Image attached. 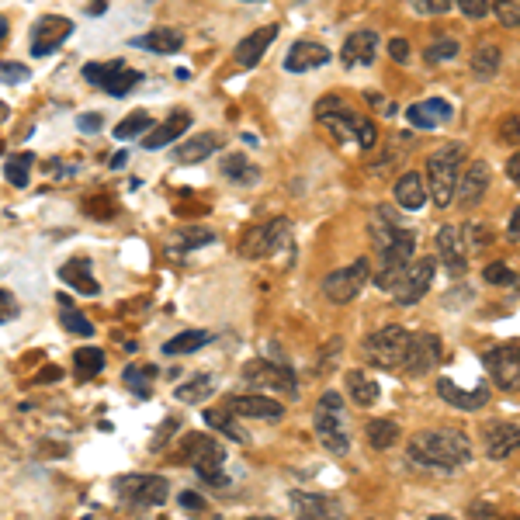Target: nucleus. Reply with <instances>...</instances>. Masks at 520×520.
Here are the masks:
<instances>
[{"mask_svg": "<svg viewBox=\"0 0 520 520\" xmlns=\"http://www.w3.org/2000/svg\"><path fill=\"white\" fill-rule=\"evenodd\" d=\"M410 458L423 468H437V472H455L472 462V441L462 430L434 427V430H416L410 437Z\"/></svg>", "mask_w": 520, "mask_h": 520, "instance_id": "1", "label": "nucleus"}, {"mask_svg": "<svg viewBox=\"0 0 520 520\" xmlns=\"http://www.w3.org/2000/svg\"><path fill=\"white\" fill-rule=\"evenodd\" d=\"M371 236H375V247H378V267L375 274V285L382 292H392L399 285V278L406 274V267L413 264L416 254V233L406 226H392V222H375L371 226Z\"/></svg>", "mask_w": 520, "mask_h": 520, "instance_id": "2", "label": "nucleus"}, {"mask_svg": "<svg viewBox=\"0 0 520 520\" xmlns=\"http://www.w3.org/2000/svg\"><path fill=\"white\" fill-rule=\"evenodd\" d=\"M465 170V146L462 143H448L441 150H434L427 156V167H423V184H427V195L434 198V205L448 208L455 202V188L458 177Z\"/></svg>", "mask_w": 520, "mask_h": 520, "instance_id": "3", "label": "nucleus"}, {"mask_svg": "<svg viewBox=\"0 0 520 520\" xmlns=\"http://www.w3.org/2000/svg\"><path fill=\"white\" fill-rule=\"evenodd\" d=\"M312 427H316L319 441L330 455L344 458L351 451V434H347V413H344V396L340 392H323L312 410Z\"/></svg>", "mask_w": 520, "mask_h": 520, "instance_id": "4", "label": "nucleus"}, {"mask_svg": "<svg viewBox=\"0 0 520 520\" xmlns=\"http://www.w3.org/2000/svg\"><path fill=\"white\" fill-rule=\"evenodd\" d=\"M410 337L413 333L406 330V326H382V330H375L368 340L361 344L364 358L368 364H375V368L382 371H396L406 364V351H410Z\"/></svg>", "mask_w": 520, "mask_h": 520, "instance_id": "5", "label": "nucleus"}, {"mask_svg": "<svg viewBox=\"0 0 520 520\" xmlns=\"http://www.w3.org/2000/svg\"><path fill=\"white\" fill-rule=\"evenodd\" d=\"M177 462L191 465L205 482H215V486H219L222 465H226V448L208 434H188L181 441V455H177Z\"/></svg>", "mask_w": 520, "mask_h": 520, "instance_id": "6", "label": "nucleus"}, {"mask_svg": "<svg viewBox=\"0 0 520 520\" xmlns=\"http://www.w3.org/2000/svg\"><path fill=\"white\" fill-rule=\"evenodd\" d=\"M243 382L260 392H285L288 399L299 396V378H295L292 364H274V361H250L243 368Z\"/></svg>", "mask_w": 520, "mask_h": 520, "instance_id": "7", "label": "nucleus"}, {"mask_svg": "<svg viewBox=\"0 0 520 520\" xmlns=\"http://www.w3.org/2000/svg\"><path fill=\"white\" fill-rule=\"evenodd\" d=\"M368 278H371V267H368V260L361 257V260H354V264L340 267V271L326 274V278H323V295L333 302V306H347V302H354L364 292Z\"/></svg>", "mask_w": 520, "mask_h": 520, "instance_id": "8", "label": "nucleus"}, {"mask_svg": "<svg viewBox=\"0 0 520 520\" xmlns=\"http://www.w3.org/2000/svg\"><path fill=\"white\" fill-rule=\"evenodd\" d=\"M115 489L125 503H136V507H160L170 496V482L163 475H122Z\"/></svg>", "mask_w": 520, "mask_h": 520, "instance_id": "9", "label": "nucleus"}, {"mask_svg": "<svg viewBox=\"0 0 520 520\" xmlns=\"http://www.w3.org/2000/svg\"><path fill=\"white\" fill-rule=\"evenodd\" d=\"M434 274H437V260L434 257L413 260V264L406 267L403 278H399V285L392 288V299H396L399 306H416V302L430 292V285H434Z\"/></svg>", "mask_w": 520, "mask_h": 520, "instance_id": "10", "label": "nucleus"}, {"mask_svg": "<svg viewBox=\"0 0 520 520\" xmlns=\"http://www.w3.org/2000/svg\"><path fill=\"white\" fill-rule=\"evenodd\" d=\"M292 240V222L288 219H271L264 226H257L247 240L240 243V254L243 257H267V254H278L281 247H288Z\"/></svg>", "mask_w": 520, "mask_h": 520, "instance_id": "11", "label": "nucleus"}, {"mask_svg": "<svg viewBox=\"0 0 520 520\" xmlns=\"http://www.w3.org/2000/svg\"><path fill=\"white\" fill-rule=\"evenodd\" d=\"M482 364H486L493 385H500L503 392L520 389V347H514V344L493 347V351L482 358Z\"/></svg>", "mask_w": 520, "mask_h": 520, "instance_id": "12", "label": "nucleus"}, {"mask_svg": "<svg viewBox=\"0 0 520 520\" xmlns=\"http://www.w3.org/2000/svg\"><path fill=\"white\" fill-rule=\"evenodd\" d=\"M73 35V21L63 18V14H46V18L35 21L32 28V56L42 59V56H52L66 39Z\"/></svg>", "mask_w": 520, "mask_h": 520, "instance_id": "13", "label": "nucleus"}, {"mask_svg": "<svg viewBox=\"0 0 520 520\" xmlns=\"http://www.w3.org/2000/svg\"><path fill=\"white\" fill-rule=\"evenodd\" d=\"M226 413L240 416V420H281L285 416V403L271 396H257V392H240V396H229L226 399Z\"/></svg>", "mask_w": 520, "mask_h": 520, "instance_id": "14", "label": "nucleus"}, {"mask_svg": "<svg viewBox=\"0 0 520 520\" xmlns=\"http://www.w3.org/2000/svg\"><path fill=\"white\" fill-rule=\"evenodd\" d=\"M441 358H444V347L434 333H413L403 368L410 371V375H427V371H434L437 364H441Z\"/></svg>", "mask_w": 520, "mask_h": 520, "instance_id": "15", "label": "nucleus"}, {"mask_svg": "<svg viewBox=\"0 0 520 520\" xmlns=\"http://www.w3.org/2000/svg\"><path fill=\"white\" fill-rule=\"evenodd\" d=\"M489 181H493V170H489L486 160L468 163V167L462 170V177H458V188H455L458 205H465V208L479 205L489 191Z\"/></svg>", "mask_w": 520, "mask_h": 520, "instance_id": "16", "label": "nucleus"}, {"mask_svg": "<svg viewBox=\"0 0 520 520\" xmlns=\"http://www.w3.org/2000/svg\"><path fill=\"white\" fill-rule=\"evenodd\" d=\"M437 396L444 399V403H451L455 410H482V406L489 403V385H475V389H465V385H458L455 378H437Z\"/></svg>", "mask_w": 520, "mask_h": 520, "instance_id": "17", "label": "nucleus"}, {"mask_svg": "<svg viewBox=\"0 0 520 520\" xmlns=\"http://www.w3.org/2000/svg\"><path fill=\"white\" fill-rule=\"evenodd\" d=\"M482 448H486L489 458H510L520 448V423L500 420V423H489L482 430Z\"/></svg>", "mask_w": 520, "mask_h": 520, "instance_id": "18", "label": "nucleus"}, {"mask_svg": "<svg viewBox=\"0 0 520 520\" xmlns=\"http://www.w3.org/2000/svg\"><path fill=\"white\" fill-rule=\"evenodd\" d=\"M437 254H441L444 267H448L451 274H465L468 250H465V240H462V229H458V226H441V229H437Z\"/></svg>", "mask_w": 520, "mask_h": 520, "instance_id": "19", "label": "nucleus"}, {"mask_svg": "<svg viewBox=\"0 0 520 520\" xmlns=\"http://www.w3.org/2000/svg\"><path fill=\"white\" fill-rule=\"evenodd\" d=\"M330 49L326 46H319V42H309V39H302V42H295L292 49L285 52V70L288 73H306V70H319V66H326L330 63Z\"/></svg>", "mask_w": 520, "mask_h": 520, "instance_id": "20", "label": "nucleus"}, {"mask_svg": "<svg viewBox=\"0 0 520 520\" xmlns=\"http://www.w3.org/2000/svg\"><path fill=\"white\" fill-rule=\"evenodd\" d=\"M378 56V32H371V28H361V32H351L344 42V49H340V59H344V66H371Z\"/></svg>", "mask_w": 520, "mask_h": 520, "instance_id": "21", "label": "nucleus"}, {"mask_svg": "<svg viewBox=\"0 0 520 520\" xmlns=\"http://www.w3.org/2000/svg\"><path fill=\"white\" fill-rule=\"evenodd\" d=\"M191 129V115L188 111H170L167 118H163L160 125L150 132V136L143 139V150H163V146H170V143H177V139L184 136V132Z\"/></svg>", "mask_w": 520, "mask_h": 520, "instance_id": "22", "label": "nucleus"}, {"mask_svg": "<svg viewBox=\"0 0 520 520\" xmlns=\"http://www.w3.org/2000/svg\"><path fill=\"white\" fill-rule=\"evenodd\" d=\"M59 281H66V285H70L73 292L87 295V299H94V295L101 292V285H98V278H94L91 260H87V257H73V260H66V264L59 267Z\"/></svg>", "mask_w": 520, "mask_h": 520, "instance_id": "23", "label": "nucleus"}, {"mask_svg": "<svg viewBox=\"0 0 520 520\" xmlns=\"http://www.w3.org/2000/svg\"><path fill=\"white\" fill-rule=\"evenodd\" d=\"M292 503H295V510H299L302 520H340V517H344V507H340L333 496L295 493Z\"/></svg>", "mask_w": 520, "mask_h": 520, "instance_id": "24", "label": "nucleus"}, {"mask_svg": "<svg viewBox=\"0 0 520 520\" xmlns=\"http://www.w3.org/2000/svg\"><path fill=\"white\" fill-rule=\"evenodd\" d=\"M406 118H410L413 129H437L451 118V104L444 98H427V101H416L406 108Z\"/></svg>", "mask_w": 520, "mask_h": 520, "instance_id": "25", "label": "nucleus"}, {"mask_svg": "<svg viewBox=\"0 0 520 520\" xmlns=\"http://www.w3.org/2000/svg\"><path fill=\"white\" fill-rule=\"evenodd\" d=\"M392 198H396V205L403 208V212H420L423 205H427V184H423V174H403L396 181V188H392Z\"/></svg>", "mask_w": 520, "mask_h": 520, "instance_id": "26", "label": "nucleus"}, {"mask_svg": "<svg viewBox=\"0 0 520 520\" xmlns=\"http://www.w3.org/2000/svg\"><path fill=\"white\" fill-rule=\"evenodd\" d=\"M129 46L146 49V52H160V56H174V52L184 49V35L177 32V28H153V32L129 39Z\"/></svg>", "mask_w": 520, "mask_h": 520, "instance_id": "27", "label": "nucleus"}, {"mask_svg": "<svg viewBox=\"0 0 520 520\" xmlns=\"http://www.w3.org/2000/svg\"><path fill=\"white\" fill-rule=\"evenodd\" d=\"M274 39H278V25H264V28H257V32H250L247 39L236 46V63H240V66H257Z\"/></svg>", "mask_w": 520, "mask_h": 520, "instance_id": "28", "label": "nucleus"}, {"mask_svg": "<svg viewBox=\"0 0 520 520\" xmlns=\"http://www.w3.org/2000/svg\"><path fill=\"white\" fill-rule=\"evenodd\" d=\"M219 136L215 132H202V136H195V139H188V143H181L174 150V160L177 163H202L208 160L212 153H219Z\"/></svg>", "mask_w": 520, "mask_h": 520, "instance_id": "29", "label": "nucleus"}, {"mask_svg": "<svg viewBox=\"0 0 520 520\" xmlns=\"http://www.w3.org/2000/svg\"><path fill=\"white\" fill-rule=\"evenodd\" d=\"M208 243H215L212 229H177V233L167 240V250L174 257H188V254H195L198 247H208Z\"/></svg>", "mask_w": 520, "mask_h": 520, "instance_id": "30", "label": "nucleus"}, {"mask_svg": "<svg viewBox=\"0 0 520 520\" xmlns=\"http://www.w3.org/2000/svg\"><path fill=\"white\" fill-rule=\"evenodd\" d=\"M212 340H215V333H208V330H184V333H177V337H170L167 344H163V354L181 358V354L202 351V347H208Z\"/></svg>", "mask_w": 520, "mask_h": 520, "instance_id": "31", "label": "nucleus"}, {"mask_svg": "<svg viewBox=\"0 0 520 520\" xmlns=\"http://www.w3.org/2000/svg\"><path fill=\"white\" fill-rule=\"evenodd\" d=\"M347 392L358 406H375L378 403V382L368 375V371H347Z\"/></svg>", "mask_w": 520, "mask_h": 520, "instance_id": "32", "label": "nucleus"}, {"mask_svg": "<svg viewBox=\"0 0 520 520\" xmlns=\"http://www.w3.org/2000/svg\"><path fill=\"white\" fill-rule=\"evenodd\" d=\"M222 177L233 181V184H257L260 170L247 160V156L233 153V156H222Z\"/></svg>", "mask_w": 520, "mask_h": 520, "instance_id": "33", "label": "nucleus"}, {"mask_svg": "<svg viewBox=\"0 0 520 520\" xmlns=\"http://www.w3.org/2000/svg\"><path fill=\"white\" fill-rule=\"evenodd\" d=\"M500 63H503V52L500 46H493V42H482V46L472 52L475 77H493V73H500Z\"/></svg>", "mask_w": 520, "mask_h": 520, "instance_id": "34", "label": "nucleus"}, {"mask_svg": "<svg viewBox=\"0 0 520 520\" xmlns=\"http://www.w3.org/2000/svg\"><path fill=\"white\" fill-rule=\"evenodd\" d=\"M396 441H399V420H389V416H382V420H371L368 423V444L375 451L392 448Z\"/></svg>", "mask_w": 520, "mask_h": 520, "instance_id": "35", "label": "nucleus"}, {"mask_svg": "<svg viewBox=\"0 0 520 520\" xmlns=\"http://www.w3.org/2000/svg\"><path fill=\"white\" fill-rule=\"evenodd\" d=\"M59 323H63V330L73 333V337H94V323L84 312L73 309L66 299H59Z\"/></svg>", "mask_w": 520, "mask_h": 520, "instance_id": "36", "label": "nucleus"}, {"mask_svg": "<svg viewBox=\"0 0 520 520\" xmlns=\"http://www.w3.org/2000/svg\"><path fill=\"white\" fill-rule=\"evenodd\" d=\"M32 153H18V156H7L4 163V177L11 188H28V181H32Z\"/></svg>", "mask_w": 520, "mask_h": 520, "instance_id": "37", "label": "nucleus"}, {"mask_svg": "<svg viewBox=\"0 0 520 520\" xmlns=\"http://www.w3.org/2000/svg\"><path fill=\"white\" fill-rule=\"evenodd\" d=\"M153 132V115H146V111H132L129 118H122V122L115 125V139H136V136H150Z\"/></svg>", "mask_w": 520, "mask_h": 520, "instance_id": "38", "label": "nucleus"}, {"mask_svg": "<svg viewBox=\"0 0 520 520\" xmlns=\"http://www.w3.org/2000/svg\"><path fill=\"white\" fill-rule=\"evenodd\" d=\"M73 364H77V378L91 382V378L101 375V368H104V351L101 347H80V351L73 354Z\"/></svg>", "mask_w": 520, "mask_h": 520, "instance_id": "39", "label": "nucleus"}, {"mask_svg": "<svg viewBox=\"0 0 520 520\" xmlns=\"http://www.w3.org/2000/svg\"><path fill=\"white\" fill-rule=\"evenodd\" d=\"M212 389H215L212 375H195L191 382L177 385V399H181V403H205V399L212 396Z\"/></svg>", "mask_w": 520, "mask_h": 520, "instance_id": "40", "label": "nucleus"}, {"mask_svg": "<svg viewBox=\"0 0 520 520\" xmlns=\"http://www.w3.org/2000/svg\"><path fill=\"white\" fill-rule=\"evenodd\" d=\"M139 84H143V73H139V70H129V66H122L118 73H111V80L101 87V91L111 94V98H125V94H129L132 87H139Z\"/></svg>", "mask_w": 520, "mask_h": 520, "instance_id": "41", "label": "nucleus"}, {"mask_svg": "<svg viewBox=\"0 0 520 520\" xmlns=\"http://www.w3.org/2000/svg\"><path fill=\"white\" fill-rule=\"evenodd\" d=\"M455 56H458V39H451V35H437V39L427 46V52H423V59H427L430 66H441Z\"/></svg>", "mask_w": 520, "mask_h": 520, "instance_id": "42", "label": "nucleus"}, {"mask_svg": "<svg viewBox=\"0 0 520 520\" xmlns=\"http://www.w3.org/2000/svg\"><path fill=\"white\" fill-rule=\"evenodd\" d=\"M153 375H156V368H150V364H143V368H136V364H129V368H125V385H129L132 392H136V396H150V382H153Z\"/></svg>", "mask_w": 520, "mask_h": 520, "instance_id": "43", "label": "nucleus"}, {"mask_svg": "<svg viewBox=\"0 0 520 520\" xmlns=\"http://www.w3.org/2000/svg\"><path fill=\"white\" fill-rule=\"evenodd\" d=\"M205 420H208V427H212V430H222V434L233 437V441H247V434H243V430L233 423V413H226V410H208Z\"/></svg>", "mask_w": 520, "mask_h": 520, "instance_id": "44", "label": "nucleus"}, {"mask_svg": "<svg viewBox=\"0 0 520 520\" xmlns=\"http://www.w3.org/2000/svg\"><path fill=\"white\" fill-rule=\"evenodd\" d=\"M122 59H108V63H91V66H84V80L87 84H94V87H104L111 80V73H118L122 70Z\"/></svg>", "mask_w": 520, "mask_h": 520, "instance_id": "45", "label": "nucleus"}, {"mask_svg": "<svg viewBox=\"0 0 520 520\" xmlns=\"http://www.w3.org/2000/svg\"><path fill=\"white\" fill-rule=\"evenodd\" d=\"M462 240H465V250H472V254H475V250H482L489 240H493V229H489L486 222H468Z\"/></svg>", "mask_w": 520, "mask_h": 520, "instance_id": "46", "label": "nucleus"}, {"mask_svg": "<svg viewBox=\"0 0 520 520\" xmlns=\"http://www.w3.org/2000/svg\"><path fill=\"white\" fill-rule=\"evenodd\" d=\"M354 143H358L364 153H368V150H375V146H378V129H375V122H371L368 115L361 118L358 132H354Z\"/></svg>", "mask_w": 520, "mask_h": 520, "instance_id": "47", "label": "nucleus"}, {"mask_svg": "<svg viewBox=\"0 0 520 520\" xmlns=\"http://www.w3.org/2000/svg\"><path fill=\"white\" fill-rule=\"evenodd\" d=\"M482 278L489 281V285H500V288H510L517 281V274L510 271L507 264H489L486 271H482Z\"/></svg>", "mask_w": 520, "mask_h": 520, "instance_id": "48", "label": "nucleus"}, {"mask_svg": "<svg viewBox=\"0 0 520 520\" xmlns=\"http://www.w3.org/2000/svg\"><path fill=\"white\" fill-rule=\"evenodd\" d=\"M493 14L500 18V25L517 28L520 25V0H510V4H493Z\"/></svg>", "mask_w": 520, "mask_h": 520, "instance_id": "49", "label": "nucleus"}, {"mask_svg": "<svg viewBox=\"0 0 520 520\" xmlns=\"http://www.w3.org/2000/svg\"><path fill=\"white\" fill-rule=\"evenodd\" d=\"M455 4L465 18H486V14H493V0H455Z\"/></svg>", "mask_w": 520, "mask_h": 520, "instance_id": "50", "label": "nucleus"}, {"mask_svg": "<svg viewBox=\"0 0 520 520\" xmlns=\"http://www.w3.org/2000/svg\"><path fill=\"white\" fill-rule=\"evenodd\" d=\"M500 139L507 146H520V111H517V115H507L500 122Z\"/></svg>", "mask_w": 520, "mask_h": 520, "instance_id": "51", "label": "nucleus"}, {"mask_svg": "<svg viewBox=\"0 0 520 520\" xmlns=\"http://www.w3.org/2000/svg\"><path fill=\"white\" fill-rule=\"evenodd\" d=\"M28 66L21 63H0V84H25Z\"/></svg>", "mask_w": 520, "mask_h": 520, "instance_id": "52", "label": "nucleus"}, {"mask_svg": "<svg viewBox=\"0 0 520 520\" xmlns=\"http://www.w3.org/2000/svg\"><path fill=\"white\" fill-rule=\"evenodd\" d=\"M18 299H14L7 288H0V323H11V319H18Z\"/></svg>", "mask_w": 520, "mask_h": 520, "instance_id": "53", "label": "nucleus"}, {"mask_svg": "<svg viewBox=\"0 0 520 520\" xmlns=\"http://www.w3.org/2000/svg\"><path fill=\"white\" fill-rule=\"evenodd\" d=\"M451 7H455L451 0H416L413 11L416 14H448Z\"/></svg>", "mask_w": 520, "mask_h": 520, "instance_id": "54", "label": "nucleus"}, {"mask_svg": "<svg viewBox=\"0 0 520 520\" xmlns=\"http://www.w3.org/2000/svg\"><path fill=\"white\" fill-rule=\"evenodd\" d=\"M77 129H80V132H87V136H94V132H101V129H104V118L98 115V111H87V115H80V118H77Z\"/></svg>", "mask_w": 520, "mask_h": 520, "instance_id": "55", "label": "nucleus"}, {"mask_svg": "<svg viewBox=\"0 0 520 520\" xmlns=\"http://www.w3.org/2000/svg\"><path fill=\"white\" fill-rule=\"evenodd\" d=\"M389 56L396 59V63L406 66V63H410V46H406L403 39H392V42H389Z\"/></svg>", "mask_w": 520, "mask_h": 520, "instance_id": "56", "label": "nucleus"}, {"mask_svg": "<svg viewBox=\"0 0 520 520\" xmlns=\"http://www.w3.org/2000/svg\"><path fill=\"white\" fill-rule=\"evenodd\" d=\"M181 507L184 510H195V514H202L205 510V500L198 493H181Z\"/></svg>", "mask_w": 520, "mask_h": 520, "instance_id": "57", "label": "nucleus"}, {"mask_svg": "<svg viewBox=\"0 0 520 520\" xmlns=\"http://www.w3.org/2000/svg\"><path fill=\"white\" fill-rule=\"evenodd\" d=\"M507 177H510V181H514L517 188H520V153H514V156H510V160H507Z\"/></svg>", "mask_w": 520, "mask_h": 520, "instance_id": "58", "label": "nucleus"}, {"mask_svg": "<svg viewBox=\"0 0 520 520\" xmlns=\"http://www.w3.org/2000/svg\"><path fill=\"white\" fill-rule=\"evenodd\" d=\"M507 236L510 240H520V205L514 208V215H510V222H507Z\"/></svg>", "mask_w": 520, "mask_h": 520, "instance_id": "59", "label": "nucleus"}, {"mask_svg": "<svg viewBox=\"0 0 520 520\" xmlns=\"http://www.w3.org/2000/svg\"><path fill=\"white\" fill-rule=\"evenodd\" d=\"M125 160H129V153H115V160H111V170L125 167Z\"/></svg>", "mask_w": 520, "mask_h": 520, "instance_id": "60", "label": "nucleus"}, {"mask_svg": "<svg viewBox=\"0 0 520 520\" xmlns=\"http://www.w3.org/2000/svg\"><path fill=\"white\" fill-rule=\"evenodd\" d=\"M7 28H11V25H7V18H0V46L7 42Z\"/></svg>", "mask_w": 520, "mask_h": 520, "instance_id": "61", "label": "nucleus"}, {"mask_svg": "<svg viewBox=\"0 0 520 520\" xmlns=\"http://www.w3.org/2000/svg\"><path fill=\"white\" fill-rule=\"evenodd\" d=\"M430 520H455V517H430Z\"/></svg>", "mask_w": 520, "mask_h": 520, "instance_id": "62", "label": "nucleus"}, {"mask_svg": "<svg viewBox=\"0 0 520 520\" xmlns=\"http://www.w3.org/2000/svg\"><path fill=\"white\" fill-rule=\"evenodd\" d=\"M250 520H274V517H250Z\"/></svg>", "mask_w": 520, "mask_h": 520, "instance_id": "63", "label": "nucleus"}, {"mask_svg": "<svg viewBox=\"0 0 520 520\" xmlns=\"http://www.w3.org/2000/svg\"><path fill=\"white\" fill-rule=\"evenodd\" d=\"M507 520H520V517H507Z\"/></svg>", "mask_w": 520, "mask_h": 520, "instance_id": "64", "label": "nucleus"}]
</instances>
